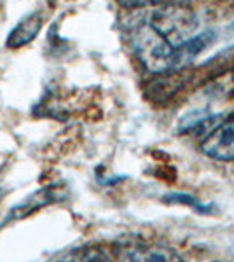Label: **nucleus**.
<instances>
[{
	"instance_id": "6",
	"label": "nucleus",
	"mask_w": 234,
	"mask_h": 262,
	"mask_svg": "<svg viewBox=\"0 0 234 262\" xmlns=\"http://www.w3.org/2000/svg\"><path fill=\"white\" fill-rule=\"evenodd\" d=\"M166 0H117L119 6L126 9H140V7H152V6H163Z\"/></svg>"
},
{
	"instance_id": "5",
	"label": "nucleus",
	"mask_w": 234,
	"mask_h": 262,
	"mask_svg": "<svg viewBox=\"0 0 234 262\" xmlns=\"http://www.w3.org/2000/svg\"><path fill=\"white\" fill-rule=\"evenodd\" d=\"M122 259L131 260H180V255H177L173 250L156 247H130L122 253H119Z\"/></svg>"
},
{
	"instance_id": "4",
	"label": "nucleus",
	"mask_w": 234,
	"mask_h": 262,
	"mask_svg": "<svg viewBox=\"0 0 234 262\" xmlns=\"http://www.w3.org/2000/svg\"><path fill=\"white\" fill-rule=\"evenodd\" d=\"M42 28V14L40 12H32L27 18H23L11 30V33L7 35V48L9 49H19L23 46L30 44L37 35H39Z\"/></svg>"
},
{
	"instance_id": "1",
	"label": "nucleus",
	"mask_w": 234,
	"mask_h": 262,
	"mask_svg": "<svg viewBox=\"0 0 234 262\" xmlns=\"http://www.w3.org/2000/svg\"><path fill=\"white\" fill-rule=\"evenodd\" d=\"M133 46L143 65L148 70L163 74V72H173V48L175 46L166 40L159 32L148 25L135 33Z\"/></svg>"
},
{
	"instance_id": "2",
	"label": "nucleus",
	"mask_w": 234,
	"mask_h": 262,
	"mask_svg": "<svg viewBox=\"0 0 234 262\" xmlns=\"http://www.w3.org/2000/svg\"><path fill=\"white\" fill-rule=\"evenodd\" d=\"M148 25L156 32H159L166 40L177 46L189 39L185 35H190L196 28V18L193 12L182 9V7H163L152 16Z\"/></svg>"
},
{
	"instance_id": "3",
	"label": "nucleus",
	"mask_w": 234,
	"mask_h": 262,
	"mask_svg": "<svg viewBox=\"0 0 234 262\" xmlns=\"http://www.w3.org/2000/svg\"><path fill=\"white\" fill-rule=\"evenodd\" d=\"M199 149L215 161H234V116L215 126V129H211L201 140Z\"/></svg>"
}]
</instances>
